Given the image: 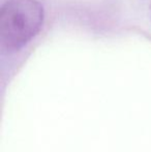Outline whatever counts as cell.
<instances>
[{"mask_svg":"<svg viewBox=\"0 0 151 152\" xmlns=\"http://www.w3.org/2000/svg\"><path fill=\"white\" fill-rule=\"evenodd\" d=\"M44 5L38 0H6L0 8V47L6 53L22 50L42 30Z\"/></svg>","mask_w":151,"mask_h":152,"instance_id":"obj_1","label":"cell"},{"mask_svg":"<svg viewBox=\"0 0 151 152\" xmlns=\"http://www.w3.org/2000/svg\"><path fill=\"white\" fill-rule=\"evenodd\" d=\"M150 19H151V2H150Z\"/></svg>","mask_w":151,"mask_h":152,"instance_id":"obj_2","label":"cell"}]
</instances>
